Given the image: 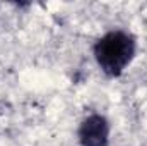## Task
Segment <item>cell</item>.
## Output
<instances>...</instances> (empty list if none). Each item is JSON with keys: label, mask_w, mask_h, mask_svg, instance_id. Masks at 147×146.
I'll use <instances>...</instances> for the list:
<instances>
[{"label": "cell", "mask_w": 147, "mask_h": 146, "mask_svg": "<svg viewBox=\"0 0 147 146\" xmlns=\"http://www.w3.org/2000/svg\"><path fill=\"white\" fill-rule=\"evenodd\" d=\"M137 41L134 35L123 29H111L96 40L92 55L98 67L108 77H120L134 62Z\"/></svg>", "instance_id": "cell-1"}, {"label": "cell", "mask_w": 147, "mask_h": 146, "mask_svg": "<svg viewBox=\"0 0 147 146\" xmlns=\"http://www.w3.org/2000/svg\"><path fill=\"white\" fill-rule=\"evenodd\" d=\"M110 122L101 113H91L82 119L77 129L80 146H110Z\"/></svg>", "instance_id": "cell-2"}]
</instances>
